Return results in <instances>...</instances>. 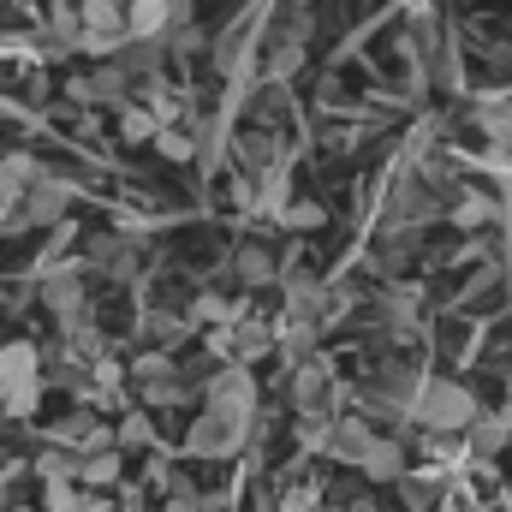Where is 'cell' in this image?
I'll use <instances>...</instances> for the list:
<instances>
[{"instance_id": "obj_1", "label": "cell", "mask_w": 512, "mask_h": 512, "mask_svg": "<svg viewBox=\"0 0 512 512\" xmlns=\"http://www.w3.org/2000/svg\"><path fill=\"white\" fill-rule=\"evenodd\" d=\"M471 417H477V393L465 382H423L417 405H411V423H417L423 435H447V441L465 435Z\"/></svg>"}, {"instance_id": "obj_2", "label": "cell", "mask_w": 512, "mask_h": 512, "mask_svg": "<svg viewBox=\"0 0 512 512\" xmlns=\"http://www.w3.org/2000/svg\"><path fill=\"white\" fill-rule=\"evenodd\" d=\"M286 399H292V411H298L304 423H334V417H340V405H346V387L334 382V364L316 352V358L292 364Z\"/></svg>"}, {"instance_id": "obj_3", "label": "cell", "mask_w": 512, "mask_h": 512, "mask_svg": "<svg viewBox=\"0 0 512 512\" xmlns=\"http://www.w3.org/2000/svg\"><path fill=\"white\" fill-rule=\"evenodd\" d=\"M203 399H209V411H215V417H227V423H245V429H251V417H256V376H251V370H239V364H221V370L203 382Z\"/></svg>"}, {"instance_id": "obj_4", "label": "cell", "mask_w": 512, "mask_h": 512, "mask_svg": "<svg viewBox=\"0 0 512 512\" xmlns=\"http://www.w3.org/2000/svg\"><path fill=\"white\" fill-rule=\"evenodd\" d=\"M66 209H72V185H66V179H54V173H42V179L18 197L12 227H60V221H66Z\"/></svg>"}, {"instance_id": "obj_5", "label": "cell", "mask_w": 512, "mask_h": 512, "mask_svg": "<svg viewBox=\"0 0 512 512\" xmlns=\"http://www.w3.org/2000/svg\"><path fill=\"white\" fill-rule=\"evenodd\" d=\"M42 304L66 322H84L90 316V286H84V268H48L42 274Z\"/></svg>"}, {"instance_id": "obj_6", "label": "cell", "mask_w": 512, "mask_h": 512, "mask_svg": "<svg viewBox=\"0 0 512 512\" xmlns=\"http://www.w3.org/2000/svg\"><path fill=\"white\" fill-rule=\"evenodd\" d=\"M48 447H66V453H102V447H114V429L90 411V405H78L72 417H60L54 429H48Z\"/></svg>"}, {"instance_id": "obj_7", "label": "cell", "mask_w": 512, "mask_h": 512, "mask_svg": "<svg viewBox=\"0 0 512 512\" xmlns=\"http://www.w3.org/2000/svg\"><path fill=\"white\" fill-rule=\"evenodd\" d=\"M245 447V423H227V417H215V411H203L197 423H191V435H185V453L191 459H233Z\"/></svg>"}, {"instance_id": "obj_8", "label": "cell", "mask_w": 512, "mask_h": 512, "mask_svg": "<svg viewBox=\"0 0 512 512\" xmlns=\"http://www.w3.org/2000/svg\"><path fill=\"white\" fill-rule=\"evenodd\" d=\"M393 489H399L405 512H441V501L453 495V477H447V465H411Z\"/></svg>"}, {"instance_id": "obj_9", "label": "cell", "mask_w": 512, "mask_h": 512, "mask_svg": "<svg viewBox=\"0 0 512 512\" xmlns=\"http://www.w3.org/2000/svg\"><path fill=\"white\" fill-rule=\"evenodd\" d=\"M137 262H143V245L126 239V233H96L90 251H84V268H96L108 280H137Z\"/></svg>"}, {"instance_id": "obj_10", "label": "cell", "mask_w": 512, "mask_h": 512, "mask_svg": "<svg viewBox=\"0 0 512 512\" xmlns=\"http://www.w3.org/2000/svg\"><path fill=\"white\" fill-rule=\"evenodd\" d=\"M370 447H376V429H370L364 417H334V423H328V459H340V465H364Z\"/></svg>"}, {"instance_id": "obj_11", "label": "cell", "mask_w": 512, "mask_h": 512, "mask_svg": "<svg viewBox=\"0 0 512 512\" xmlns=\"http://www.w3.org/2000/svg\"><path fill=\"white\" fill-rule=\"evenodd\" d=\"M173 30V0H126V36L131 42H161Z\"/></svg>"}, {"instance_id": "obj_12", "label": "cell", "mask_w": 512, "mask_h": 512, "mask_svg": "<svg viewBox=\"0 0 512 512\" xmlns=\"http://www.w3.org/2000/svg\"><path fill=\"white\" fill-rule=\"evenodd\" d=\"M36 376H42V346L36 340H6L0 346V387L36 382Z\"/></svg>"}, {"instance_id": "obj_13", "label": "cell", "mask_w": 512, "mask_h": 512, "mask_svg": "<svg viewBox=\"0 0 512 512\" xmlns=\"http://www.w3.org/2000/svg\"><path fill=\"white\" fill-rule=\"evenodd\" d=\"M120 471H126V453L120 447H102V453H84L78 459V489H120Z\"/></svg>"}, {"instance_id": "obj_14", "label": "cell", "mask_w": 512, "mask_h": 512, "mask_svg": "<svg viewBox=\"0 0 512 512\" xmlns=\"http://www.w3.org/2000/svg\"><path fill=\"white\" fill-rule=\"evenodd\" d=\"M370 483H399L411 465H405V447H399V435H376V447L364 453V465H358Z\"/></svg>"}, {"instance_id": "obj_15", "label": "cell", "mask_w": 512, "mask_h": 512, "mask_svg": "<svg viewBox=\"0 0 512 512\" xmlns=\"http://www.w3.org/2000/svg\"><path fill=\"white\" fill-rule=\"evenodd\" d=\"M233 280L239 286H274L280 280V262L262 251V245H245V251H233Z\"/></svg>"}, {"instance_id": "obj_16", "label": "cell", "mask_w": 512, "mask_h": 512, "mask_svg": "<svg viewBox=\"0 0 512 512\" xmlns=\"http://www.w3.org/2000/svg\"><path fill=\"white\" fill-rule=\"evenodd\" d=\"M447 221L465 227V233H471V227H489V221H495V197H489V191H459L453 209H447Z\"/></svg>"}, {"instance_id": "obj_17", "label": "cell", "mask_w": 512, "mask_h": 512, "mask_svg": "<svg viewBox=\"0 0 512 512\" xmlns=\"http://www.w3.org/2000/svg\"><path fill=\"white\" fill-rule=\"evenodd\" d=\"M30 471H36V483H78V453H66V447H42V453L30 459Z\"/></svg>"}, {"instance_id": "obj_18", "label": "cell", "mask_w": 512, "mask_h": 512, "mask_svg": "<svg viewBox=\"0 0 512 512\" xmlns=\"http://www.w3.org/2000/svg\"><path fill=\"white\" fill-rule=\"evenodd\" d=\"M245 316V304H233V298H221V292H203L197 304H191V322H215V328H233Z\"/></svg>"}, {"instance_id": "obj_19", "label": "cell", "mask_w": 512, "mask_h": 512, "mask_svg": "<svg viewBox=\"0 0 512 512\" xmlns=\"http://www.w3.org/2000/svg\"><path fill=\"white\" fill-rule=\"evenodd\" d=\"M173 376H185V370H179L167 352H143V358L131 364V382L137 387H161V382H173Z\"/></svg>"}, {"instance_id": "obj_20", "label": "cell", "mask_w": 512, "mask_h": 512, "mask_svg": "<svg viewBox=\"0 0 512 512\" xmlns=\"http://www.w3.org/2000/svg\"><path fill=\"white\" fill-rule=\"evenodd\" d=\"M155 149H161L167 161H191V155H197V120H191V126H161L155 131Z\"/></svg>"}, {"instance_id": "obj_21", "label": "cell", "mask_w": 512, "mask_h": 512, "mask_svg": "<svg viewBox=\"0 0 512 512\" xmlns=\"http://www.w3.org/2000/svg\"><path fill=\"white\" fill-rule=\"evenodd\" d=\"M114 447H120V453H143V447H155V429H149V417H143V411H126V417H120Z\"/></svg>"}, {"instance_id": "obj_22", "label": "cell", "mask_w": 512, "mask_h": 512, "mask_svg": "<svg viewBox=\"0 0 512 512\" xmlns=\"http://www.w3.org/2000/svg\"><path fill=\"white\" fill-rule=\"evenodd\" d=\"M155 131H161V120H155L143 102H126V108H120V137H126V143H155Z\"/></svg>"}, {"instance_id": "obj_23", "label": "cell", "mask_w": 512, "mask_h": 512, "mask_svg": "<svg viewBox=\"0 0 512 512\" xmlns=\"http://www.w3.org/2000/svg\"><path fill=\"white\" fill-rule=\"evenodd\" d=\"M42 376H36V382H18V387H6V405H0V411H6V417H36V405H42Z\"/></svg>"}, {"instance_id": "obj_24", "label": "cell", "mask_w": 512, "mask_h": 512, "mask_svg": "<svg viewBox=\"0 0 512 512\" xmlns=\"http://www.w3.org/2000/svg\"><path fill=\"white\" fill-rule=\"evenodd\" d=\"M84 489L78 483H42V512H78Z\"/></svg>"}, {"instance_id": "obj_25", "label": "cell", "mask_w": 512, "mask_h": 512, "mask_svg": "<svg viewBox=\"0 0 512 512\" xmlns=\"http://www.w3.org/2000/svg\"><path fill=\"white\" fill-rule=\"evenodd\" d=\"M328 215L316 209V203H292V209H280V227H292V233H310V227H322Z\"/></svg>"}, {"instance_id": "obj_26", "label": "cell", "mask_w": 512, "mask_h": 512, "mask_svg": "<svg viewBox=\"0 0 512 512\" xmlns=\"http://www.w3.org/2000/svg\"><path fill=\"white\" fill-rule=\"evenodd\" d=\"M346 512H387V507L376 501V495H352V501H346Z\"/></svg>"}, {"instance_id": "obj_27", "label": "cell", "mask_w": 512, "mask_h": 512, "mask_svg": "<svg viewBox=\"0 0 512 512\" xmlns=\"http://www.w3.org/2000/svg\"><path fill=\"white\" fill-rule=\"evenodd\" d=\"M78 512H114V501H108V495H84V501H78Z\"/></svg>"}, {"instance_id": "obj_28", "label": "cell", "mask_w": 512, "mask_h": 512, "mask_svg": "<svg viewBox=\"0 0 512 512\" xmlns=\"http://www.w3.org/2000/svg\"><path fill=\"white\" fill-rule=\"evenodd\" d=\"M12 477H24V465H0V489H6Z\"/></svg>"}, {"instance_id": "obj_29", "label": "cell", "mask_w": 512, "mask_h": 512, "mask_svg": "<svg viewBox=\"0 0 512 512\" xmlns=\"http://www.w3.org/2000/svg\"><path fill=\"white\" fill-rule=\"evenodd\" d=\"M286 6H292V12H310V0H286Z\"/></svg>"}, {"instance_id": "obj_30", "label": "cell", "mask_w": 512, "mask_h": 512, "mask_svg": "<svg viewBox=\"0 0 512 512\" xmlns=\"http://www.w3.org/2000/svg\"><path fill=\"white\" fill-rule=\"evenodd\" d=\"M507 417H512V376H507Z\"/></svg>"}, {"instance_id": "obj_31", "label": "cell", "mask_w": 512, "mask_h": 512, "mask_svg": "<svg viewBox=\"0 0 512 512\" xmlns=\"http://www.w3.org/2000/svg\"><path fill=\"white\" fill-rule=\"evenodd\" d=\"M6 512H36V507H6Z\"/></svg>"}, {"instance_id": "obj_32", "label": "cell", "mask_w": 512, "mask_h": 512, "mask_svg": "<svg viewBox=\"0 0 512 512\" xmlns=\"http://www.w3.org/2000/svg\"><path fill=\"white\" fill-rule=\"evenodd\" d=\"M0 405H6V387H0Z\"/></svg>"}, {"instance_id": "obj_33", "label": "cell", "mask_w": 512, "mask_h": 512, "mask_svg": "<svg viewBox=\"0 0 512 512\" xmlns=\"http://www.w3.org/2000/svg\"><path fill=\"white\" fill-rule=\"evenodd\" d=\"M507 501H512V483H507Z\"/></svg>"}, {"instance_id": "obj_34", "label": "cell", "mask_w": 512, "mask_h": 512, "mask_svg": "<svg viewBox=\"0 0 512 512\" xmlns=\"http://www.w3.org/2000/svg\"><path fill=\"white\" fill-rule=\"evenodd\" d=\"M393 512H405V507H393Z\"/></svg>"}]
</instances>
